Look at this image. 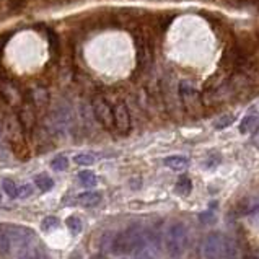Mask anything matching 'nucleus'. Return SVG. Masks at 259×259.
Wrapping results in <instances>:
<instances>
[{
    "label": "nucleus",
    "instance_id": "1",
    "mask_svg": "<svg viewBox=\"0 0 259 259\" xmlns=\"http://www.w3.org/2000/svg\"><path fill=\"white\" fill-rule=\"evenodd\" d=\"M186 244H188V230L185 225L181 222L169 223L165 233V246L168 254L175 259H180L183 253H185Z\"/></svg>",
    "mask_w": 259,
    "mask_h": 259
},
{
    "label": "nucleus",
    "instance_id": "2",
    "mask_svg": "<svg viewBox=\"0 0 259 259\" xmlns=\"http://www.w3.org/2000/svg\"><path fill=\"white\" fill-rule=\"evenodd\" d=\"M25 129L22 126V122L17 118V116H7L5 119V135L9 139L10 145L13 148L15 155H18L20 158H25V155L22 152L26 153V147H25Z\"/></svg>",
    "mask_w": 259,
    "mask_h": 259
},
{
    "label": "nucleus",
    "instance_id": "3",
    "mask_svg": "<svg viewBox=\"0 0 259 259\" xmlns=\"http://www.w3.org/2000/svg\"><path fill=\"white\" fill-rule=\"evenodd\" d=\"M142 235H144V231H142L140 228H137V227L129 228V230L122 231V233H119V235H114L111 251L114 254L134 253V249L137 248L139 241L142 240Z\"/></svg>",
    "mask_w": 259,
    "mask_h": 259
},
{
    "label": "nucleus",
    "instance_id": "4",
    "mask_svg": "<svg viewBox=\"0 0 259 259\" xmlns=\"http://www.w3.org/2000/svg\"><path fill=\"white\" fill-rule=\"evenodd\" d=\"M160 254V240L153 231H144L142 240L134 249L135 259H156Z\"/></svg>",
    "mask_w": 259,
    "mask_h": 259
},
{
    "label": "nucleus",
    "instance_id": "5",
    "mask_svg": "<svg viewBox=\"0 0 259 259\" xmlns=\"http://www.w3.org/2000/svg\"><path fill=\"white\" fill-rule=\"evenodd\" d=\"M223 243L225 236L220 233H210L202 243V253L206 259H222L223 257Z\"/></svg>",
    "mask_w": 259,
    "mask_h": 259
},
{
    "label": "nucleus",
    "instance_id": "6",
    "mask_svg": "<svg viewBox=\"0 0 259 259\" xmlns=\"http://www.w3.org/2000/svg\"><path fill=\"white\" fill-rule=\"evenodd\" d=\"M92 110H93L95 118H97L106 129H111L113 127V124H114V111L111 110L110 105H108L103 98H97V100H95Z\"/></svg>",
    "mask_w": 259,
    "mask_h": 259
},
{
    "label": "nucleus",
    "instance_id": "7",
    "mask_svg": "<svg viewBox=\"0 0 259 259\" xmlns=\"http://www.w3.org/2000/svg\"><path fill=\"white\" fill-rule=\"evenodd\" d=\"M114 126L121 134H127L131 131V114L124 103H118L114 106Z\"/></svg>",
    "mask_w": 259,
    "mask_h": 259
},
{
    "label": "nucleus",
    "instance_id": "8",
    "mask_svg": "<svg viewBox=\"0 0 259 259\" xmlns=\"http://www.w3.org/2000/svg\"><path fill=\"white\" fill-rule=\"evenodd\" d=\"M17 259H41V249L35 240H26L17 244Z\"/></svg>",
    "mask_w": 259,
    "mask_h": 259
},
{
    "label": "nucleus",
    "instance_id": "9",
    "mask_svg": "<svg viewBox=\"0 0 259 259\" xmlns=\"http://www.w3.org/2000/svg\"><path fill=\"white\" fill-rule=\"evenodd\" d=\"M259 131V113L253 111L246 114L240 122V132L244 135H249V134H254Z\"/></svg>",
    "mask_w": 259,
    "mask_h": 259
},
{
    "label": "nucleus",
    "instance_id": "10",
    "mask_svg": "<svg viewBox=\"0 0 259 259\" xmlns=\"http://www.w3.org/2000/svg\"><path fill=\"white\" fill-rule=\"evenodd\" d=\"M18 119L22 122V126L26 132H30L33 126H35V113H33V106L31 103H23L22 110H20Z\"/></svg>",
    "mask_w": 259,
    "mask_h": 259
},
{
    "label": "nucleus",
    "instance_id": "11",
    "mask_svg": "<svg viewBox=\"0 0 259 259\" xmlns=\"http://www.w3.org/2000/svg\"><path fill=\"white\" fill-rule=\"evenodd\" d=\"M0 95H2L4 100L10 101V103H17L20 100V92L10 81H0Z\"/></svg>",
    "mask_w": 259,
    "mask_h": 259
},
{
    "label": "nucleus",
    "instance_id": "12",
    "mask_svg": "<svg viewBox=\"0 0 259 259\" xmlns=\"http://www.w3.org/2000/svg\"><path fill=\"white\" fill-rule=\"evenodd\" d=\"M163 163H165V166H168L169 169L183 171V169H186L189 166V158L181 156V155H171V156H166Z\"/></svg>",
    "mask_w": 259,
    "mask_h": 259
},
{
    "label": "nucleus",
    "instance_id": "13",
    "mask_svg": "<svg viewBox=\"0 0 259 259\" xmlns=\"http://www.w3.org/2000/svg\"><path fill=\"white\" fill-rule=\"evenodd\" d=\"M77 202L80 204V206H85V207L98 206V204L101 202V194L97 193V191H87V193L78 194Z\"/></svg>",
    "mask_w": 259,
    "mask_h": 259
},
{
    "label": "nucleus",
    "instance_id": "14",
    "mask_svg": "<svg viewBox=\"0 0 259 259\" xmlns=\"http://www.w3.org/2000/svg\"><path fill=\"white\" fill-rule=\"evenodd\" d=\"M78 180L85 188H95L98 185L97 175H95L93 171H90V169H83V171H80L78 173Z\"/></svg>",
    "mask_w": 259,
    "mask_h": 259
},
{
    "label": "nucleus",
    "instance_id": "15",
    "mask_svg": "<svg viewBox=\"0 0 259 259\" xmlns=\"http://www.w3.org/2000/svg\"><path fill=\"white\" fill-rule=\"evenodd\" d=\"M238 257V248L236 243L230 238H225L223 243V259H236Z\"/></svg>",
    "mask_w": 259,
    "mask_h": 259
},
{
    "label": "nucleus",
    "instance_id": "16",
    "mask_svg": "<svg viewBox=\"0 0 259 259\" xmlns=\"http://www.w3.org/2000/svg\"><path fill=\"white\" fill-rule=\"evenodd\" d=\"M235 119H236L235 114H223V116H220V118H217L214 121V127L217 129V131H222V129H227V127H230L231 124H233Z\"/></svg>",
    "mask_w": 259,
    "mask_h": 259
},
{
    "label": "nucleus",
    "instance_id": "17",
    "mask_svg": "<svg viewBox=\"0 0 259 259\" xmlns=\"http://www.w3.org/2000/svg\"><path fill=\"white\" fill-rule=\"evenodd\" d=\"M35 183H36L38 189H39V191H43V193H46V191L52 189V186H54V181H52L47 175H44V173L38 175L36 178H35Z\"/></svg>",
    "mask_w": 259,
    "mask_h": 259
},
{
    "label": "nucleus",
    "instance_id": "18",
    "mask_svg": "<svg viewBox=\"0 0 259 259\" xmlns=\"http://www.w3.org/2000/svg\"><path fill=\"white\" fill-rule=\"evenodd\" d=\"M176 191L181 194V196H188L191 191H193V183L188 178V176H181L176 183Z\"/></svg>",
    "mask_w": 259,
    "mask_h": 259
},
{
    "label": "nucleus",
    "instance_id": "19",
    "mask_svg": "<svg viewBox=\"0 0 259 259\" xmlns=\"http://www.w3.org/2000/svg\"><path fill=\"white\" fill-rule=\"evenodd\" d=\"M73 161L80 166H90L97 161V155L93 153H78L73 156Z\"/></svg>",
    "mask_w": 259,
    "mask_h": 259
},
{
    "label": "nucleus",
    "instance_id": "20",
    "mask_svg": "<svg viewBox=\"0 0 259 259\" xmlns=\"http://www.w3.org/2000/svg\"><path fill=\"white\" fill-rule=\"evenodd\" d=\"M67 166H69V160H67V156L64 155H59L51 161V168L54 171H65Z\"/></svg>",
    "mask_w": 259,
    "mask_h": 259
},
{
    "label": "nucleus",
    "instance_id": "21",
    "mask_svg": "<svg viewBox=\"0 0 259 259\" xmlns=\"http://www.w3.org/2000/svg\"><path fill=\"white\" fill-rule=\"evenodd\" d=\"M31 100L33 103H35L36 106H43L47 103V93L46 90H43V88H38V90H35L31 93Z\"/></svg>",
    "mask_w": 259,
    "mask_h": 259
},
{
    "label": "nucleus",
    "instance_id": "22",
    "mask_svg": "<svg viewBox=\"0 0 259 259\" xmlns=\"http://www.w3.org/2000/svg\"><path fill=\"white\" fill-rule=\"evenodd\" d=\"M65 223H67V227H69V230L72 231V233H80L81 231V228H83V225H81V220L78 219L77 215H70L69 219L65 220Z\"/></svg>",
    "mask_w": 259,
    "mask_h": 259
},
{
    "label": "nucleus",
    "instance_id": "23",
    "mask_svg": "<svg viewBox=\"0 0 259 259\" xmlns=\"http://www.w3.org/2000/svg\"><path fill=\"white\" fill-rule=\"evenodd\" d=\"M47 39H49L51 54H52L54 57H56L57 54H59V38H57V35L52 30H49V31H47Z\"/></svg>",
    "mask_w": 259,
    "mask_h": 259
},
{
    "label": "nucleus",
    "instance_id": "24",
    "mask_svg": "<svg viewBox=\"0 0 259 259\" xmlns=\"http://www.w3.org/2000/svg\"><path fill=\"white\" fill-rule=\"evenodd\" d=\"M12 249V241H10V236L7 233H2L0 231V254H7L10 253Z\"/></svg>",
    "mask_w": 259,
    "mask_h": 259
},
{
    "label": "nucleus",
    "instance_id": "25",
    "mask_svg": "<svg viewBox=\"0 0 259 259\" xmlns=\"http://www.w3.org/2000/svg\"><path fill=\"white\" fill-rule=\"evenodd\" d=\"M59 225H60V222H59V219H56V217H46L43 223H41V228L44 231H51V230H56Z\"/></svg>",
    "mask_w": 259,
    "mask_h": 259
},
{
    "label": "nucleus",
    "instance_id": "26",
    "mask_svg": "<svg viewBox=\"0 0 259 259\" xmlns=\"http://www.w3.org/2000/svg\"><path fill=\"white\" fill-rule=\"evenodd\" d=\"M4 191L7 194H9L10 197H18V186L15 185L13 181L10 180H4Z\"/></svg>",
    "mask_w": 259,
    "mask_h": 259
},
{
    "label": "nucleus",
    "instance_id": "27",
    "mask_svg": "<svg viewBox=\"0 0 259 259\" xmlns=\"http://www.w3.org/2000/svg\"><path fill=\"white\" fill-rule=\"evenodd\" d=\"M10 36H12V33H4V35H0V70H2V54H4V47H5L7 43H9Z\"/></svg>",
    "mask_w": 259,
    "mask_h": 259
},
{
    "label": "nucleus",
    "instance_id": "28",
    "mask_svg": "<svg viewBox=\"0 0 259 259\" xmlns=\"http://www.w3.org/2000/svg\"><path fill=\"white\" fill-rule=\"evenodd\" d=\"M219 163H220V156L219 155H212V156L209 155V158L206 160V168L212 169V168H215L217 165H219Z\"/></svg>",
    "mask_w": 259,
    "mask_h": 259
},
{
    "label": "nucleus",
    "instance_id": "29",
    "mask_svg": "<svg viewBox=\"0 0 259 259\" xmlns=\"http://www.w3.org/2000/svg\"><path fill=\"white\" fill-rule=\"evenodd\" d=\"M31 194H33V188L30 185L18 188V197H22V199H26V197H30Z\"/></svg>",
    "mask_w": 259,
    "mask_h": 259
},
{
    "label": "nucleus",
    "instance_id": "30",
    "mask_svg": "<svg viewBox=\"0 0 259 259\" xmlns=\"http://www.w3.org/2000/svg\"><path fill=\"white\" fill-rule=\"evenodd\" d=\"M256 147H257V148H259V137H257V139H256Z\"/></svg>",
    "mask_w": 259,
    "mask_h": 259
}]
</instances>
